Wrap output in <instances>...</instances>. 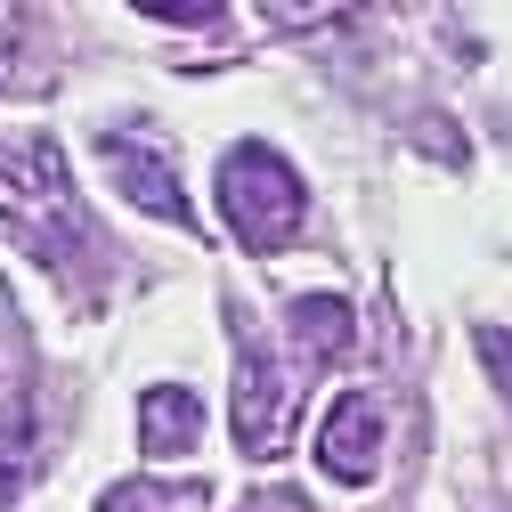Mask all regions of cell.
Returning <instances> with one entry per match:
<instances>
[{
  "instance_id": "cell-1",
  "label": "cell",
  "mask_w": 512,
  "mask_h": 512,
  "mask_svg": "<svg viewBox=\"0 0 512 512\" xmlns=\"http://www.w3.org/2000/svg\"><path fill=\"white\" fill-rule=\"evenodd\" d=\"M0 228H9L25 261H41L66 285H90L106 261V236L74 196V171L57 155V139H41V131L0 139Z\"/></svg>"
},
{
  "instance_id": "cell-2",
  "label": "cell",
  "mask_w": 512,
  "mask_h": 512,
  "mask_svg": "<svg viewBox=\"0 0 512 512\" xmlns=\"http://www.w3.org/2000/svg\"><path fill=\"white\" fill-rule=\"evenodd\" d=\"M301 212H309L301 171H293L277 147L244 139V147L220 155V220L236 228L244 252H285V244L301 236Z\"/></svg>"
},
{
  "instance_id": "cell-3",
  "label": "cell",
  "mask_w": 512,
  "mask_h": 512,
  "mask_svg": "<svg viewBox=\"0 0 512 512\" xmlns=\"http://www.w3.org/2000/svg\"><path fill=\"white\" fill-rule=\"evenodd\" d=\"M293 407H301V382L277 366V350L261 334H252V317H236V447H244L252 464L285 456Z\"/></svg>"
},
{
  "instance_id": "cell-4",
  "label": "cell",
  "mask_w": 512,
  "mask_h": 512,
  "mask_svg": "<svg viewBox=\"0 0 512 512\" xmlns=\"http://www.w3.org/2000/svg\"><path fill=\"white\" fill-rule=\"evenodd\" d=\"M98 163H106V179L122 187V204H139V212H155V220H171V228H196V212H187V196H179L171 155H163L147 131H106V139H98Z\"/></svg>"
},
{
  "instance_id": "cell-5",
  "label": "cell",
  "mask_w": 512,
  "mask_h": 512,
  "mask_svg": "<svg viewBox=\"0 0 512 512\" xmlns=\"http://www.w3.org/2000/svg\"><path fill=\"white\" fill-rule=\"evenodd\" d=\"M317 464H326V480L342 488H366L374 464H382V399L374 391H342L326 431H317Z\"/></svg>"
},
{
  "instance_id": "cell-6",
  "label": "cell",
  "mask_w": 512,
  "mask_h": 512,
  "mask_svg": "<svg viewBox=\"0 0 512 512\" xmlns=\"http://www.w3.org/2000/svg\"><path fill=\"white\" fill-rule=\"evenodd\" d=\"M285 334H293L301 366L350 358V342H358V309H350V301H334V293H301V301H285Z\"/></svg>"
},
{
  "instance_id": "cell-7",
  "label": "cell",
  "mask_w": 512,
  "mask_h": 512,
  "mask_svg": "<svg viewBox=\"0 0 512 512\" xmlns=\"http://www.w3.org/2000/svg\"><path fill=\"white\" fill-rule=\"evenodd\" d=\"M41 464V423H33V391L25 382H0V512L17 504V488Z\"/></svg>"
},
{
  "instance_id": "cell-8",
  "label": "cell",
  "mask_w": 512,
  "mask_h": 512,
  "mask_svg": "<svg viewBox=\"0 0 512 512\" xmlns=\"http://www.w3.org/2000/svg\"><path fill=\"white\" fill-rule=\"evenodd\" d=\"M204 439V407H196V391L187 382H163V391H147V407H139V447L163 464V456H187V447Z\"/></svg>"
},
{
  "instance_id": "cell-9",
  "label": "cell",
  "mask_w": 512,
  "mask_h": 512,
  "mask_svg": "<svg viewBox=\"0 0 512 512\" xmlns=\"http://www.w3.org/2000/svg\"><path fill=\"white\" fill-rule=\"evenodd\" d=\"M212 504V488L204 480H122V488H106L98 496V512H204Z\"/></svg>"
},
{
  "instance_id": "cell-10",
  "label": "cell",
  "mask_w": 512,
  "mask_h": 512,
  "mask_svg": "<svg viewBox=\"0 0 512 512\" xmlns=\"http://www.w3.org/2000/svg\"><path fill=\"white\" fill-rule=\"evenodd\" d=\"M131 9H147V17H163V25H220L228 0H131Z\"/></svg>"
},
{
  "instance_id": "cell-11",
  "label": "cell",
  "mask_w": 512,
  "mask_h": 512,
  "mask_svg": "<svg viewBox=\"0 0 512 512\" xmlns=\"http://www.w3.org/2000/svg\"><path fill=\"white\" fill-rule=\"evenodd\" d=\"M342 9H358V0H269L277 25H326V17H342Z\"/></svg>"
},
{
  "instance_id": "cell-12",
  "label": "cell",
  "mask_w": 512,
  "mask_h": 512,
  "mask_svg": "<svg viewBox=\"0 0 512 512\" xmlns=\"http://www.w3.org/2000/svg\"><path fill=\"white\" fill-rule=\"evenodd\" d=\"M17 41H25V9H17V0H0V90L17 82Z\"/></svg>"
},
{
  "instance_id": "cell-13",
  "label": "cell",
  "mask_w": 512,
  "mask_h": 512,
  "mask_svg": "<svg viewBox=\"0 0 512 512\" xmlns=\"http://www.w3.org/2000/svg\"><path fill=\"white\" fill-rule=\"evenodd\" d=\"M480 358H488V374H496V391L512 399V334H488V342H480Z\"/></svg>"
},
{
  "instance_id": "cell-14",
  "label": "cell",
  "mask_w": 512,
  "mask_h": 512,
  "mask_svg": "<svg viewBox=\"0 0 512 512\" xmlns=\"http://www.w3.org/2000/svg\"><path fill=\"white\" fill-rule=\"evenodd\" d=\"M244 512H309V504H301V496H293V488H269V496H252V504H244Z\"/></svg>"
},
{
  "instance_id": "cell-15",
  "label": "cell",
  "mask_w": 512,
  "mask_h": 512,
  "mask_svg": "<svg viewBox=\"0 0 512 512\" xmlns=\"http://www.w3.org/2000/svg\"><path fill=\"white\" fill-rule=\"evenodd\" d=\"M0 334H9V317H0Z\"/></svg>"
}]
</instances>
